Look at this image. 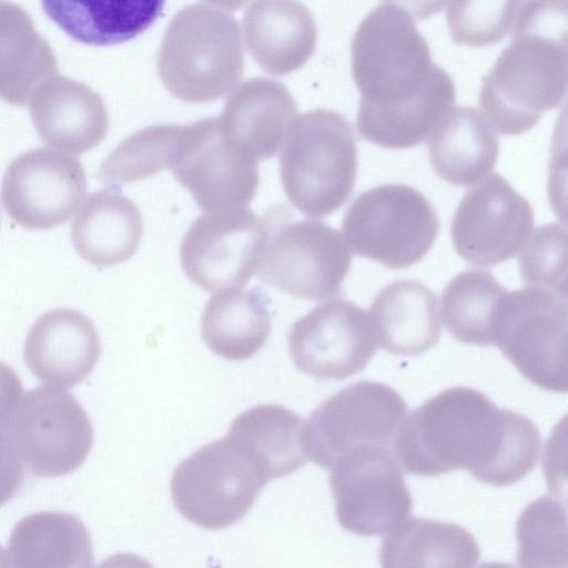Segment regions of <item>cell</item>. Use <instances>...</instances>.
<instances>
[{
  "mask_svg": "<svg viewBox=\"0 0 568 568\" xmlns=\"http://www.w3.org/2000/svg\"><path fill=\"white\" fill-rule=\"evenodd\" d=\"M351 55L361 95L356 129L376 145L422 144L455 104L453 79L433 62L415 19L394 3L384 2L362 20Z\"/></svg>",
  "mask_w": 568,
  "mask_h": 568,
  "instance_id": "cell-1",
  "label": "cell"
},
{
  "mask_svg": "<svg viewBox=\"0 0 568 568\" xmlns=\"http://www.w3.org/2000/svg\"><path fill=\"white\" fill-rule=\"evenodd\" d=\"M392 445L408 474L432 477L466 469L501 487L535 468L541 436L526 416L497 407L480 390L455 386L405 417Z\"/></svg>",
  "mask_w": 568,
  "mask_h": 568,
  "instance_id": "cell-2",
  "label": "cell"
},
{
  "mask_svg": "<svg viewBox=\"0 0 568 568\" xmlns=\"http://www.w3.org/2000/svg\"><path fill=\"white\" fill-rule=\"evenodd\" d=\"M567 0H526L513 38L484 77L479 104L495 131L518 135L567 91Z\"/></svg>",
  "mask_w": 568,
  "mask_h": 568,
  "instance_id": "cell-3",
  "label": "cell"
},
{
  "mask_svg": "<svg viewBox=\"0 0 568 568\" xmlns=\"http://www.w3.org/2000/svg\"><path fill=\"white\" fill-rule=\"evenodd\" d=\"M156 68L162 83L179 100L205 103L222 98L243 70L237 21L206 4L185 7L164 33Z\"/></svg>",
  "mask_w": 568,
  "mask_h": 568,
  "instance_id": "cell-4",
  "label": "cell"
},
{
  "mask_svg": "<svg viewBox=\"0 0 568 568\" xmlns=\"http://www.w3.org/2000/svg\"><path fill=\"white\" fill-rule=\"evenodd\" d=\"M283 148L281 181L292 205L311 217L327 216L344 205L358 166L355 134L344 115L323 108L302 114Z\"/></svg>",
  "mask_w": 568,
  "mask_h": 568,
  "instance_id": "cell-5",
  "label": "cell"
},
{
  "mask_svg": "<svg viewBox=\"0 0 568 568\" xmlns=\"http://www.w3.org/2000/svg\"><path fill=\"white\" fill-rule=\"evenodd\" d=\"M270 479L260 452L227 432L180 463L170 486L174 505L186 520L216 530L243 518Z\"/></svg>",
  "mask_w": 568,
  "mask_h": 568,
  "instance_id": "cell-6",
  "label": "cell"
},
{
  "mask_svg": "<svg viewBox=\"0 0 568 568\" xmlns=\"http://www.w3.org/2000/svg\"><path fill=\"white\" fill-rule=\"evenodd\" d=\"M567 295L526 286L497 302L490 333L496 345L528 381L546 390L566 393Z\"/></svg>",
  "mask_w": 568,
  "mask_h": 568,
  "instance_id": "cell-7",
  "label": "cell"
},
{
  "mask_svg": "<svg viewBox=\"0 0 568 568\" xmlns=\"http://www.w3.org/2000/svg\"><path fill=\"white\" fill-rule=\"evenodd\" d=\"M266 212L271 227L256 267L258 280L310 301L337 295L352 262L343 234L320 221L292 222V213L284 205Z\"/></svg>",
  "mask_w": 568,
  "mask_h": 568,
  "instance_id": "cell-8",
  "label": "cell"
},
{
  "mask_svg": "<svg viewBox=\"0 0 568 568\" xmlns=\"http://www.w3.org/2000/svg\"><path fill=\"white\" fill-rule=\"evenodd\" d=\"M342 230L355 254L389 268H405L432 248L439 221L419 191L388 183L359 194L344 213Z\"/></svg>",
  "mask_w": 568,
  "mask_h": 568,
  "instance_id": "cell-9",
  "label": "cell"
},
{
  "mask_svg": "<svg viewBox=\"0 0 568 568\" xmlns=\"http://www.w3.org/2000/svg\"><path fill=\"white\" fill-rule=\"evenodd\" d=\"M406 414V403L393 387L358 381L313 410L302 426L303 450L320 467L331 468L358 446L392 445Z\"/></svg>",
  "mask_w": 568,
  "mask_h": 568,
  "instance_id": "cell-10",
  "label": "cell"
},
{
  "mask_svg": "<svg viewBox=\"0 0 568 568\" xmlns=\"http://www.w3.org/2000/svg\"><path fill=\"white\" fill-rule=\"evenodd\" d=\"M329 469L336 517L345 530L385 536L412 514L410 493L388 446H358Z\"/></svg>",
  "mask_w": 568,
  "mask_h": 568,
  "instance_id": "cell-11",
  "label": "cell"
},
{
  "mask_svg": "<svg viewBox=\"0 0 568 568\" xmlns=\"http://www.w3.org/2000/svg\"><path fill=\"white\" fill-rule=\"evenodd\" d=\"M8 428L24 467L40 477L75 470L93 445L87 412L73 395L55 386L30 389L20 399Z\"/></svg>",
  "mask_w": 568,
  "mask_h": 568,
  "instance_id": "cell-12",
  "label": "cell"
},
{
  "mask_svg": "<svg viewBox=\"0 0 568 568\" xmlns=\"http://www.w3.org/2000/svg\"><path fill=\"white\" fill-rule=\"evenodd\" d=\"M270 216L248 207L205 213L186 231L180 247L183 272L209 293L246 285L270 234Z\"/></svg>",
  "mask_w": 568,
  "mask_h": 568,
  "instance_id": "cell-13",
  "label": "cell"
},
{
  "mask_svg": "<svg viewBox=\"0 0 568 568\" xmlns=\"http://www.w3.org/2000/svg\"><path fill=\"white\" fill-rule=\"evenodd\" d=\"M287 343L295 367L318 381L359 374L378 347L369 314L343 298L322 303L294 322Z\"/></svg>",
  "mask_w": 568,
  "mask_h": 568,
  "instance_id": "cell-14",
  "label": "cell"
},
{
  "mask_svg": "<svg viewBox=\"0 0 568 568\" xmlns=\"http://www.w3.org/2000/svg\"><path fill=\"white\" fill-rule=\"evenodd\" d=\"M532 226L528 200L494 173L463 196L452 221V242L467 263L488 267L514 257Z\"/></svg>",
  "mask_w": 568,
  "mask_h": 568,
  "instance_id": "cell-15",
  "label": "cell"
},
{
  "mask_svg": "<svg viewBox=\"0 0 568 568\" xmlns=\"http://www.w3.org/2000/svg\"><path fill=\"white\" fill-rule=\"evenodd\" d=\"M171 170L204 213L247 207L260 182L257 161L222 135L215 116L185 125Z\"/></svg>",
  "mask_w": 568,
  "mask_h": 568,
  "instance_id": "cell-16",
  "label": "cell"
},
{
  "mask_svg": "<svg viewBox=\"0 0 568 568\" xmlns=\"http://www.w3.org/2000/svg\"><path fill=\"white\" fill-rule=\"evenodd\" d=\"M85 191V172L77 158L39 148L10 162L0 199L7 214L20 226L49 230L70 219Z\"/></svg>",
  "mask_w": 568,
  "mask_h": 568,
  "instance_id": "cell-17",
  "label": "cell"
},
{
  "mask_svg": "<svg viewBox=\"0 0 568 568\" xmlns=\"http://www.w3.org/2000/svg\"><path fill=\"white\" fill-rule=\"evenodd\" d=\"M101 352L98 332L79 311L55 308L29 329L23 357L33 376L55 387H73L93 371Z\"/></svg>",
  "mask_w": 568,
  "mask_h": 568,
  "instance_id": "cell-18",
  "label": "cell"
},
{
  "mask_svg": "<svg viewBox=\"0 0 568 568\" xmlns=\"http://www.w3.org/2000/svg\"><path fill=\"white\" fill-rule=\"evenodd\" d=\"M297 111L283 83L255 78L243 82L227 98L216 118L217 126L224 138L258 162L282 150Z\"/></svg>",
  "mask_w": 568,
  "mask_h": 568,
  "instance_id": "cell-19",
  "label": "cell"
},
{
  "mask_svg": "<svg viewBox=\"0 0 568 568\" xmlns=\"http://www.w3.org/2000/svg\"><path fill=\"white\" fill-rule=\"evenodd\" d=\"M243 31L252 58L273 75L302 68L317 41L315 21L297 0H253L244 13Z\"/></svg>",
  "mask_w": 568,
  "mask_h": 568,
  "instance_id": "cell-20",
  "label": "cell"
},
{
  "mask_svg": "<svg viewBox=\"0 0 568 568\" xmlns=\"http://www.w3.org/2000/svg\"><path fill=\"white\" fill-rule=\"evenodd\" d=\"M499 140L486 115L473 106H453L428 138L434 172L449 184L469 186L495 168Z\"/></svg>",
  "mask_w": 568,
  "mask_h": 568,
  "instance_id": "cell-21",
  "label": "cell"
},
{
  "mask_svg": "<svg viewBox=\"0 0 568 568\" xmlns=\"http://www.w3.org/2000/svg\"><path fill=\"white\" fill-rule=\"evenodd\" d=\"M369 317L377 344L392 354L419 355L440 337L437 296L417 281L398 280L382 288Z\"/></svg>",
  "mask_w": 568,
  "mask_h": 568,
  "instance_id": "cell-22",
  "label": "cell"
},
{
  "mask_svg": "<svg viewBox=\"0 0 568 568\" xmlns=\"http://www.w3.org/2000/svg\"><path fill=\"white\" fill-rule=\"evenodd\" d=\"M143 234L139 207L115 190L90 194L71 223L75 252L97 267H111L135 253Z\"/></svg>",
  "mask_w": 568,
  "mask_h": 568,
  "instance_id": "cell-23",
  "label": "cell"
},
{
  "mask_svg": "<svg viewBox=\"0 0 568 568\" xmlns=\"http://www.w3.org/2000/svg\"><path fill=\"white\" fill-rule=\"evenodd\" d=\"M37 133L45 144L74 154L99 145L108 131V113L99 94L83 84L49 87L31 104Z\"/></svg>",
  "mask_w": 568,
  "mask_h": 568,
  "instance_id": "cell-24",
  "label": "cell"
},
{
  "mask_svg": "<svg viewBox=\"0 0 568 568\" xmlns=\"http://www.w3.org/2000/svg\"><path fill=\"white\" fill-rule=\"evenodd\" d=\"M165 0H42L47 16L72 39L112 45L144 32Z\"/></svg>",
  "mask_w": 568,
  "mask_h": 568,
  "instance_id": "cell-25",
  "label": "cell"
},
{
  "mask_svg": "<svg viewBox=\"0 0 568 568\" xmlns=\"http://www.w3.org/2000/svg\"><path fill=\"white\" fill-rule=\"evenodd\" d=\"M201 332L216 355L229 361L250 358L265 345L271 333L267 296L258 287L216 292L203 310Z\"/></svg>",
  "mask_w": 568,
  "mask_h": 568,
  "instance_id": "cell-26",
  "label": "cell"
},
{
  "mask_svg": "<svg viewBox=\"0 0 568 568\" xmlns=\"http://www.w3.org/2000/svg\"><path fill=\"white\" fill-rule=\"evenodd\" d=\"M9 565L28 567H74L93 565L91 537L75 516L40 511L23 517L13 528L8 545Z\"/></svg>",
  "mask_w": 568,
  "mask_h": 568,
  "instance_id": "cell-27",
  "label": "cell"
},
{
  "mask_svg": "<svg viewBox=\"0 0 568 568\" xmlns=\"http://www.w3.org/2000/svg\"><path fill=\"white\" fill-rule=\"evenodd\" d=\"M479 558V546L467 529L424 518H406L379 549V562L386 568H467L476 566Z\"/></svg>",
  "mask_w": 568,
  "mask_h": 568,
  "instance_id": "cell-28",
  "label": "cell"
},
{
  "mask_svg": "<svg viewBox=\"0 0 568 568\" xmlns=\"http://www.w3.org/2000/svg\"><path fill=\"white\" fill-rule=\"evenodd\" d=\"M506 288L489 273L468 270L445 286L440 314L452 336L465 344L493 345L490 320Z\"/></svg>",
  "mask_w": 568,
  "mask_h": 568,
  "instance_id": "cell-29",
  "label": "cell"
},
{
  "mask_svg": "<svg viewBox=\"0 0 568 568\" xmlns=\"http://www.w3.org/2000/svg\"><path fill=\"white\" fill-rule=\"evenodd\" d=\"M303 420L278 405H258L241 413L229 433L248 440L266 460L272 479L296 471L306 463L301 442Z\"/></svg>",
  "mask_w": 568,
  "mask_h": 568,
  "instance_id": "cell-30",
  "label": "cell"
},
{
  "mask_svg": "<svg viewBox=\"0 0 568 568\" xmlns=\"http://www.w3.org/2000/svg\"><path fill=\"white\" fill-rule=\"evenodd\" d=\"M185 125L158 124L124 139L101 163L98 179L116 185L148 179L172 169L182 146Z\"/></svg>",
  "mask_w": 568,
  "mask_h": 568,
  "instance_id": "cell-31",
  "label": "cell"
},
{
  "mask_svg": "<svg viewBox=\"0 0 568 568\" xmlns=\"http://www.w3.org/2000/svg\"><path fill=\"white\" fill-rule=\"evenodd\" d=\"M517 560L521 567L567 566L566 506L551 496L529 503L516 524Z\"/></svg>",
  "mask_w": 568,
  "mask_h": 568,
  "instance_id": "cell-32",
  "label": "cell"
},
{
  "mask_svg": "<svg viewBox=\"0 0 568 568\" xmlns=\"http://www.w3.org/2000/svg\"><path fill=\"white\" fill-rule=\"evenodd\" d=\"M524 0H448L446 21L457 44L483 48L500 42L513 29Z\"/></svg>",
  "mask_w": 568,
  "mask_h": 568,
  "instance_id": "cell-33",
  "label": "cell"
},
{
  "mask_svg": "<svg viewBox=\"0 0 568 568\" xmlns=\"http://www.w3.org/2000/svg\"><path fill=\"white\" fill-rule=\"evenodd\" d=\"M529 239V237H528ZM523 282L567 295V230L557 222L538 226L518 256Z\"/></svg>",
  "mask_w": 568,
  "mask_h": 568,
  "instance_id": "cell-34",
  "label": "cell"
},
{
  "mask_svg": "<svg viewBox=\"0 0 568 568\" xmlns=\"http://www.w3.org/2000/svg\"><path fill=\"white\" fill-rule=\"evenodd\" d=\"M24 468L8 426L0 427V506L22 487Z\"/></svg>",
  "mask_w": 568,
  "mask_h": 568,
  "instance_id": "cell-35",
  "label": "cell"
},
{
  "mask_svg": "<svg viewBox=\"0 0 568 568\" xmlns=\"http://www.w3.org/2000/svg\"><path fill=\"white\" fill-rule=\"evenodd\" d=\"M22 390V384L13 369L0 362V427L9 425Z\"/></svg>",
  "mask_w": 568,
  "mask_h": 568,
  "instance_id": "cell-36",
  "label": "cell"
},
{
  "mask_svg": "<svg viewBox=\"0 0 568 568\" xmlns=\"http://www.w3.org/2000/svg\"><path fill=\"white\" fill-rule=\"evenodd\" d=\"M406 10L415 20H424L438 13L448 0H384Z\"/></svg>",
  "mask_w": 568,
  "mask_h": 568,
  "instance_id": "cell-37",
  "label": "cell"
},
{
  "mask_svg": "<svg viewBox=\"0 0 568 568\" xmlns=\"http://www.w3.org/2000/svg\"><path fill=\"white\" fill-rule=\"evenodd\" d=\"M205 2L223 10L234 11L242 7L247 0H204Z\"/></svg>",
  "mask_w": 568,
  "mask_h": 568,
  "instance_id": "cell-38",
  "label": "cell"
},
{
  "mask_svg": "<svg viewBox=\"0 0 568 568\" xmlns=\"http://www.w3.org/2000/svg\"><path fill=\"white\" fill-rule=\"evenodd\" d=\"M7 556L4 555V551L3 549L0 547V567H6L8 566V562H7Z\"/></svg>",
  "mask_w": 568,
  "mask_h": 568,
  "instance_id": "cell-39",
  "label": "cell"
}]
</instances>
